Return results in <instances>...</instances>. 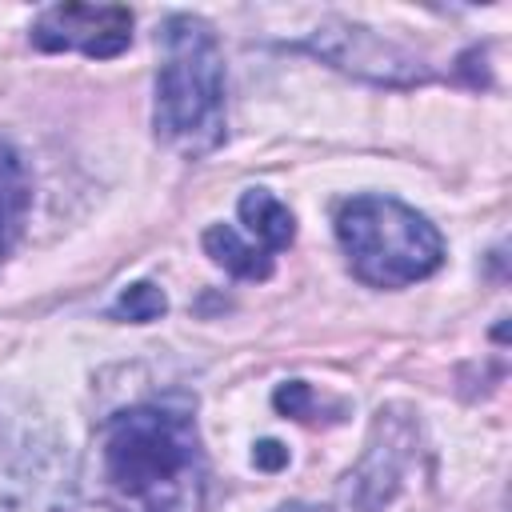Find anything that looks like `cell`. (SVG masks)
Returning a JSON list of instances; mask_svg holds the SVG:
<instances>
[{
  "mask_svg": "<svg viewBox=\"0 0 512 512\" xmlns=\"http://www.w3.org/2000/svg\"><path fill=\"white\" fill-rule=\"evenodd\" d=\"M100 480L120 512H204L208 460L192 400H140L100 424Z\"/></svg>",
  "mask_w": 512,
  "mask_h": 512,
  "instance_id": "6da1fadb",
  "label": "cell"
},
{
  "mask_svg": "<svg viewBox=\"0 0 512 512\" xmlns=\"http://www.w3.org/2000/svg\"><path fill=\"white\" fill-rule=\"evenodd\" d=\"M164 60L156 72L152 132L184 160L212 156L228 140L224 52L204 16L172 12L160 28Z\"/></svg>",
  "mask_w": 512,
  "mask_h": 512,
  "instance_id": "7a4b0ae2",
  "label": "cell"
},
{
  "mask_svg": "<svg viewBox=\"0 0 512 512\" xmlns=\"http://www.w3.org/2000/svg\"><path fill=\"white\" fill-rule=\"evenodd\" d=\"M336 240L368 288H408L444 264L440 228L412 204L380 192L348 196L336 208Z\"/></svg>",
  "mask_w": 512,
  "mask_h": 512,
  "instance_id": "3957f363",
  "label": "cell"
},
{
  "mask_svg": "<svg viewBox=\"0 0 512 512\" xmlns=\"http://www.w3.org/2000/svg\"><path fill=\"white\" fill-rule=\"evenodd\" d=\"M68 444L52 420L12 396H0V512H68Z\"/></svg>",
  "mask_w": 512,
  "mask_h": 512,
  "instance_id": "277c9868",
  "label": "cell"
},
{
  "mask_svg": "<svg viewBox=\"0 0 512 512\" xmlns=\"http://www.w3.org/2000/svg\"><path fill=\"white\" fill-rule=\"evenodd\" d=\"M300 48L356 80L384 84V88H412V84L432 80V68L416 52L352 20H324L300 40Z\"/></svg>",
  "mask_w": 512,
  "mask_h": 512,
  "instance_id": "5b68a950",
  "label": "cell"
},
{
  "mask_svg": "<svg viewBox=\"0 0 512 512\" xmlns=\"http://www.w3.org/2000/svg\"><path fill=\"white\" fill-rule=\"evenodd\" d=\"M40 52H80L88 60H112L132 44V8L124 4H52L28 28Z\"/></svg>",
  "mask_w": 512,
  "mask_h": 512,
  "instance_id": "8992f818",
  "label": "cell"
},
{
  "mask_svg": "<svg viewBox=\"0 0 512 512\" xmlns=\"http://www.w3.org/2000/svg\"><path fill=\"white\" fill-rule=\"evenodd\" d=\"M416 456V424L400 408H380L368 432V448L348 476V508L352 512H384V504L400 492L404 472Z\"/></svg>",
  "mask_w": 512,
  "mask_h": 512,
  "instance_id": "52a82bcc",
  "label": "cell"
},
{
  "mask_svg": "<svg viewBox=\"0 0 512 512\" xmlns=\"http://www.w3.org/2000/svg\"><path fill=\"white\" fill-rule=\"evenodd\" d=\"M236 212H240V224L248 228V240L256 248H264L268 256L292 248V240H296V216H292V208L276 192H268V188H244L240 200H236Z\"/></svg>",
  "mask_w": 512,
  "mask_h": 512,
  "instance_id": "ba28073f",
  "label": "cell"
},
{
  "mask_svg": "<svg viewBox=\"0 0 512 512\" xmlns=\"http://www.w3.org/2000/svg\"><path fill=\"white\" fill-rule=\"evenodd\" d=\"M28 208H32V180L24 156L8 140H0V264L16 248Z\"/></svg>",
  "mask_w": 512,
  "mask_h": 512,
  "instance_id": "9c48e42d",
  "label": "cell"
},
{
  "mask_svg": "<svg viewBox=\"0 0 512 512\" xmlns=\"http://www.w3.org/2000/svg\"><path fill=\"white\" fill-rule=\"evenodd\" d=\"M204 252L212 256V264H220L224 272H232L240 280H268L272 276V256L264 248H256L252 240H244L232 224H212L204 232Z\"/></svg>",
  "mask_w": 512,
  "mask_h": 512,
  "instance_id": "30bf717a",
  "label": "cell"
},
{
  "mask_svg": "<svg viewBox=\"0 0 512 512\" xmlns=\"http://www.w3.org/2000/svg\"><path fill=\"white\" fill-rule=\"evenodd\" d=\"M164 312H168V296H164L152 280H136V284H128V288L116 296V304H112V316L132 320V324L160 320Z\"/></svg>",
  "mask_w": 512,
  "mask_h": 512,
  "instance_id": "8fae6325",
  "label": "cell"
},
{
  "mask_svg": "<svg viewBox=\"0 0 512 512\" xmlns=\"http://www.w3.org/2000/svg\"><path fill=\"white\" fill-rule=\"evenodd\" d=\"M272 408L280 416H292V420H316V392L304 380H284L272 392Z\"/></svg>",
  "mask_w": 512,
  "mask_h": 512,
  "instance_id": "7c38bea8",
  "label": "cell"
},
{
  "mask_svg": "<svg viewBox=\"0 0 512 512\" xmlns=\"http://www.w3.org/2000/svg\"><path fill=\"white\" fill-rule=\"evenodd\" d=\"M252 464H256L260 472H280V468L288 464V448H284L280 440H260L256 452H252Z\"/></svg>",
  "mask_w": 512,
  "mask_h": 512,
  "instance_id": "4fadbf2b",
  "label": "cell"
},
{
  "mask_svg": "<svg viewBox=\"0 0 512 512\" xmlns=\"http://www.w3.org/2000/svg\"><path fill=\"white\" fill-rule=\"evenodd\" d=\"M276 512H324V508H316V504H300V500H292V504H280Z\"/></svg>",
  "mask_w": 512,
  "mask_h": 512,
  "instance_id": "5bb4252c",
  "label": "cell"
}]
</instances>
